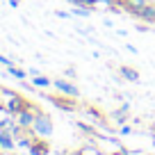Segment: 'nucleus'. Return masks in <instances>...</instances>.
I'll list each match as a JSON object with an SVG mask.
<instances>
[{"label":"nucleus","mask_w":155,"mask_h":155,"mask_svg":"<svg viewBox=\"0 0 155 155\" xmlns=\"http://www.w3.org/2000/svg\"><path fill=\"white\" fill-rule=\"evenodd\" d=\"M32 130H34V135H39V137H50L53 135V121H50V116L46 114V112H39V114L34 116Z\"/></svg>","instance_id":"1"},{"label":"nucleus","mask_w":155,"mask_h":155,"mask_svg":"<svg viewBox=\"0 0 155 155\" xmlns=\"http://www.w3.org/2000/svg\"><path fill=\"white\" fill-rule=\"evenodd\" d=\"M5 94H7V105H5V112H7V114H18V112L28 105V101H25V98H21L16 91H5Z\"/></svg>","instance_id":"2"},{"label":"nucleus","mask_w":155,"mask_h":155,"mask_svg":"<svg viewBox=\"0 0 155 155\" xmlns=\"http://www.w3.org/2000/svg\"><path fill=\"white\" fill-rule=\"evenodd\" d=\"M50 101L55 103L57 107H62V110H66V112H73V110H78V103L75 101H68V98H59V96H50Z\"/></svg>","instance_id":"3"},{"label":"nucleus","mask_w":155,"mask_h":155,"mask_svg":"<svg viewBox=\"0 0 155 155\" xmlns=\"http://www.w3.org/2000/svg\"><path fill=\"white\" fill-rule=\"evenodd\" d=\"M28 150L32 155H48V144H44V139H32Z\"/></svg>","instance_id":"4"},{"label":"nucleus","mask_w":155,"mask_h":155,"mask_svg":"<svg viewBox=\"0 0 155 155\" xmlns=\"http://www.w3.org/2000/svg\"><path fill=\"white\" fill-rule=\"evenodd\" d=\"M55 87L59 89L62 94H68V96H78V87L71 82H66V80H55Z\"/></svg>","instance_id":"5"},{"label":"nucleus","mask_w":155,"mask_h":155,"mask_svg":"<svg viewBox=\"0 0 155 155\" xmlns=\"http://www.w3.org/2000/svg\"><path fill=\"white\" fill-rule=\"evenodd\" d=\"M0 146L2 148H14V139H12L9 130H0Z\"/></svg>","instance_id":"6"},{"label":"nucleus","mask_w":155,"mask_h":155,"mask_svg":"<svg viewBox=\"0 0 155 155\" xmlns=\"http://www.w3.org/2000/svg\"><path fill=\"white\" fill-rule=\"evenodd\" d=\"M121 75L126 78V80H139V73H137L135 68H128V66L121 68Z\"/></svg>","instance_id":"7"},{"label":"nucleus","mask_w":155,"mask_h":155,"mask_svg":"<svg viewBox=\"0 0 155 155\" xmlns=\"http://www.w3.org/2000/svg\"><path fill=\"white\" fill-rule=\"evenodd\" d=\"M123 5H126V9L128 7H144L148 5V0H123Z\"/></svg>","instance_id":"8"},{"label":"nucleus","mask_w":155,"mask_h":155,"mask_svg":"<svg viewBox=\"0 0 155 155\" xmlns=\"http://www.w3.org/2000/svg\"><path fill=\"white\" fill-rule=\"evenodd\" d=\"M32 84H34V87H48L50 80H48V78H44V75H37V78L32 80Z\"/></svg>","instance_id":"9"},{"label":"nucleus","mask_w":155,"mask_h":155,"mask_svg":"<svg viewBox=\"0 0 155 155\" xmlns=\"http://www.w3.org/2000/svg\"><path fill=\"white\" fill-rule=\"evenodd\" d=\"M9 73H12V75H16V78H25V73L18 71V68H14V66H9Z\"/></svg>","instance_id":"10"},{"label":"nucleus","mask_w":155,"mask_h":155,"mask_svg":"<svg viewBox=\"0 0 155 155\" xmlns=\"http://www.w3.org/2000/svg\"><path fill=\"white\" fill-rule=\"evenodd\" d=\"M114 155H128V153H126V150H119V153H114Z\"/></svg>","instance_id":"11"},{"label":"nucleus","mask_w":155,"mask_h":155,"mask_svg":"<svg viewBox=\"0 0 155 155\" xmlns=\"http://www.w3.org/2000/svg\"><path fill=\"white\" fill-rule=\"evenodd\" d=\"M150 23H155V14H153V18H150Z\"/></svg>","instance_id":"12"},{"label":"nucleus","mask_w":155,"mask_h":155,"mask_svg":"<svg viewBox=\"0 0 155 155\" xmlns=\"http://www.w3.org/2000/svg\"><path fill=\"white\" fill-rule=\"evenodd\" d=\"M78 155H80V153H78Z\"/></svg>","instance_id":"13"}]
</instances>
